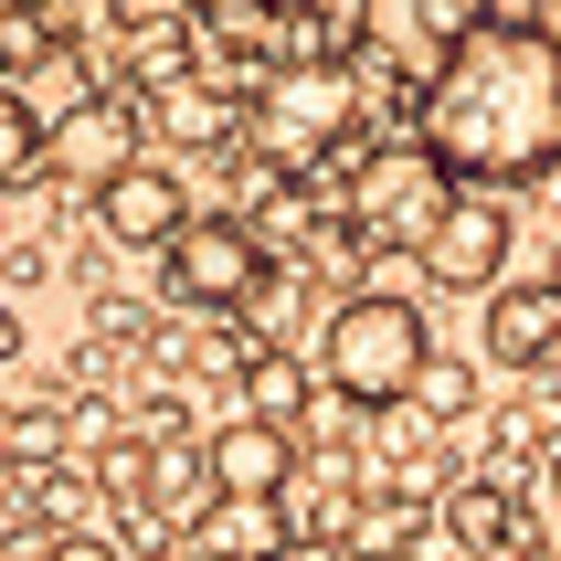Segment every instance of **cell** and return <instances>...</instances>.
I'll return each instance as SVG.
<instances>
[{
    "instance_id": "cell-29",
    "label": "cell",
    "mask_w": 561,
    "mask_h": 561,
    "mask_svg": "<svg viewBox=\"0 0 561 561\" xmlns=\"http://www.w3.org/2000/svg\"><path fill=\"white\" fill-rule=\"evenodd\" d=\"M392 561H403V551H392Z\"/></svg>"
},
{
    "instance_id": "cell-1",
    "label": "cell",
    "mask_w": 561,
    "mask_h": 561,
    "mask_svg": "<svg viewBox=\"0 0 561 561\" xmlns=\"http://www.w3.org/2000/svg\"><path fill=\"white\" fill-rule=\"evenodd\" d=\"M413 149L445 181L508 191L561 170V32L551 22H477L413 95Z\"/></svg>"
},
{
    "instance_id": "cell-26",
    "label": "cell",
    "mask_w": 561,
    "mask_h": 561,
    "mask_svg": "<svg viewBox=\"0 0 561 561\" xmlns=\"http://www.w3.org/2000/svg\"><path fill=\"white\" fill-rule=\"evenodd\" d=\"M0 360H11V308H0Z\"/></svg>"
},
{
    "instance_id": "cell-20",
    "label": "cell",
    "mask_w": 561,
    "mask_h": 561,
    "mask_svg": "<svg viewBox=\"0 0 561 561\" xmlns=\"http://www.w3.org/2000/svg\"><path fill=\"white\" fill-rule=\"evenodd\" d=\"M95 477H106V488H117L127 508H159V445H106V456H95Z\"/></svg>"
},
{
    "instance_id": "cell-23",
    "label": "cell",
    "mask_w": 561,
    "mask_h": 561,
    "mask_svg": "<svg viewBox=\"0 0 561 561\" xmlns=\"http://www.w3.org/2000/svg\"><path fill=\"white\" fill-rule=\"evenodd\" d=\"M32 561H117V540H95V530H54Z\"/></svg>"
},
{
    "instance_id": "cell-8",
    "label": "cell",
    "mask_w": 561,
    "mask_h": 561,
    "mask_svg": "<svg viewBox=\"0 0 561 561\" xmlns=\"http://www.w3.org/2000/svg\"><path fill=\"white\" fill-rule=\"evenodd\" d=\"M202 488H213V499H286V488H297V424L222 413L213 435H202Z\"/></svg>"
},
{
    "instance_id": "cell-28",
    "label": "cell",
    "mask_w": 561,
    "mask_h": 561,
    "mask_svg": "<svg viewBox=\"0 0 561 561\" xmlns=\"http://www.w3.org/2000/svg\"><path fill=\"white\" fill-rule=\"evenodd\" d=\"M0 11H11V0H0Z\"/></svg>"
},
{
    "instance_id": "cell-19",
    "label": "cell",
    "mask_w": 561,
    "mask_h": 561,
    "mask_svg": "<svg viewBox=\"0 0 561 561\" xmlns=\"http://www.w3.org/2000/svg\"><path fill=\"white\" fill-rule=\"evenodd\" d=\"M403 403H424L435 424H467V413H477V371H467V360H424Z\"/></svg>"
},
{
    "instance_id": "cell-3",
    "label": "cell",
    "mask_w": 561,
    "mask_h": 561,
    "mask_svg": "<svg viewBox=\"0 0 561 561\" xmlns=\"http://www.w3.org/2000/svg\"><path fill=\"white\" fill-rule=\"evenodd\" d=\"M435 360V318L413 308V297H392V286H360V297H340L329 308V329H318V360L308 371L340 392V403L381 413V403H403L413 371Z\"/></svg>"
},
{
    "instance_id": "cell-7",
    "label": "cell",
    "mask_w": 561,
    "mask_h": 561,
    "mask_svg": "<svg viewBox=\"0 0 561 561\" xmlns=\"http://www.w3.org/2000/svg\"><path fill=\"white\" fill-rule=\"evenodd\" d=\"M138 159V95H75L54 127H43V170L64 191H95Z\"/></svg>"
},
{
    "instance_id": "cell-16",
    "label": "cell",
    "mask_w": 561,
    "mask_h": 561,
    "mask_svg": "<svg viewBox=\"0 0 561 561\" xmlns=\"http://www.w3.org/2000/svg\"><path fill=\"white\" fill-rule=\"evenodd\" d=\"M191 43H202V32H191L181 11H159V22H127V85L149 95V85H170V75H191Z\"/></svg>"
},
{
    "instance_id": "cell-10",
    "label": "cell",
    "mask_w": 561,
    "mask_h": 561,
    "mask_svg": "<svg viewBox=\"0 0 561 561\" xmlns=\"http://www.w3.org/2000/svg\"><path fill=\"white\" fill-rule=\"evenodd\" d=\"M456 32L435 22V0H350V64L371 75H435Z\"/></svg>"
},
{
    "instance_id": "cell-24",
    "label": "cell",
    "mask_w": 561,
    "mask_h": 561,
    "mask_svg": "<svg viewBox=\"0 0 561 561\" xmlns=\"http://www.w3.org/2000/svg\"><path fill=\"white\" fill-rule=\"evenodd\" d=\"M159 11H181V0H117V22H159Z\"/></svg>"
},
{
    "instance_id": "cell-5",
    "label": "cell",
    "mask_w": 561,
    "mask_h": 561,
    "mask_svg": "<svg viewBox=\"0 0 561 561\" xmlns=\"http://www.w3.org/2000/svg\"><path fill=\"white\" fill-rule=\"evenodd\" d=\"M159 265H170V297H181V308H213V318L254 308L265 276H276V254L254 244L244 213H181V233L159 244Z\"/></svg>"
},
{
    "instance_id": "cell-4",
    "label": "cell",
    "mask_w": 561,
    "mask_h": 561,
    "mask_svg": "<svg viewBox=\"0 0 561 561\" xmlns=\"http://www.w3.org/2000/svg\"><path fill=\"white\" fill-rule=\"evenodd\" d=\"M445 170L413 138H381V149H360L350 159V202H340V222L360 233V254H403V244H424V222H435V202H445Z\"/></svg>"
},
{
    "instance_id": "cell-14",
    "label": "cell",
    "mask_w": 561,
    "mask_h": 561,
    "mask_svg": "<svg viewBox=\"0 0 561 561\" xmlns=\"http://www.w3.org/2000/svg\"><path fill=\"white\" fill-rule=\"evenodd\" d=\"M445 530H456V551H530V508H519V488L508 477H456L445 488Z\"/></svg>"
},
{
    "instance_id": "cell-12",
    "label": "cell",
    "mask_w": 561,
    "mask_h": 561,
    "mask_svg": "<svg viewBox=\"0 0 561 561\" xmlns=\"http://www.w3.org/2000/svg\"><path fill=\"white\" fill-rule=\"evenodd\" d=\"M297 519L286 499H202L191 508V561H286Z\"/></svg>"
},
{
    "instance_id": "cell-15",
    "label": "cell",
    "mask_w": 561,
    "mask_h": 561,
    "mask_svg": "<svg viewBox=\"0 0 561 561\" xmlns=\"http://www.w3.org/2000/svg\"><path fill=\"white\" fill-rule=\"evenodd\" d=\"M233 381H244V413H265V424H297V413L318 403V371L297 360V350H254Z\"/></svg>"
},
{
    "instance_id": "cell-6",
    "label": "cell",
    "mask_w": 561,
    "mask_h": 561,
    "mask_svg": "<svg viewBox=\"0 0 561 561\" xmlns=\"http://www.w3.org/2000/svg\"><path fill=\"white\" fill-rule=\"evenodd\" d=\"M508 244H519V233H508V202L499 191H477V181H456L435 202V222H424V276L435 286H456V297H488V286L508 276Z\"/></svg>"
},
{
    "instance_id": "cell-27",
    "label": "cell",
    "mask_w": 561,
    "mask_h": 561,
    "mask_svg": "<svg viewBox=\"0 0 561 561\" xmlns=\"http://www.w3.org/2000/svg\"><path fill=\"white\" fill-rule=\"evenodd\" d=\"M551 286H561V265H551Z\"/></svg>"
},
{
    "instance_id": "cell-17",
    "label": "cell",
    "mask_w": 561,
    "mask_h": 561,
    "mask_svg": "<svg viewBox=\"0 0 561 561\" xmlns=\"http://www.w3.org/2000/svg\"><path fill=\"white\" fill-rule=\"evenodd\" d=\"M43 181V106L22 85H0V191H32Z\"/></svg>"
},
{
    "instance_id": "cell-13",
    "label": "cell",
    "mask_w": 561,
    "mask_h": 561,
    "mask_svg": "<svg viewBox=\"0 0 561 561\" xmlns=\"http://www.w3.org/2000/svg\"><path fill=\"white\" fill-rule=\"evenodd\" d=\"M159 117V138H181V149H233V127H244V95L213 85V75H170V85L138 95Z\"/></svg>"
},
{
    "instance_id": "cell-11",
    "label": "cell",
    "mask_w": 561,
    "mask_h": 561,
    "mask_svg": "<svg viewBox=\"0 0 561 561\" xmlns=\"http://www.w3.org/2000/svg\"><path fill=\"white\" fill-rule=\"evenodd\" d=\"M477 350L499 360V371H540L561 350V286L540 276V286H488V318H477Z\"/></svg>"
},
{
    "instance_id": "cell-9",
    "label": "cell",
    "mask_w": 561,
    "mask_h": 561,
    "mask_svg": "<svg viewBox=\"0 0 561 561\" xmlns=\"http://www.w3.org/2000/svg\"><path fill=\"white\" fill-rule=\"evenodd\" d=\"M181 213H191V191H181V170L170 159H127L117 181H95V222H106V244H127V254H159L170 233H181Z\"/></svg>"
},
{
    "instance_id": "cell-22",
    "label": "cell",
    "mask_w": 561,
    "mask_h": 561,
    "mask_svg": "<svg viewBox=\"0 0 561 561\" xmlns=\"http://www.w3.org/2000/svg\"><path fill=\"white\" fill-rule=\"evenodd\" d=\"M138 445H181V392H138Z\"/></svg>"
},
{
    "instance_id": "cell-21",
    "label": "cell",
    "mask_w": 561,
    "mask_h": 561,
    "mask_svg": "<svg viewBox=\"0 0 561 561\" xmlns=\"http://www.w3.org/2000/svg\"><path fill=\"white\" fill-rule=\"evenodd\" d=\"M159 340V318L138 308V297H106V308H95V350H149Z\"/></svg>"
},
{
    "instance_id": "cell-18",
    "label": "cell",
    "mask_w": 561,
    "mask_h": 561,
    "mask_svg": "<svg viewBox=\"0 0 561 561\" xmlns=\"http://www.w3.org/2000/svg\"><path fill=\"white\" fill-rule=\"evenodd\" d=\"M64 435H75L64 403H11V413H0V456H11V467H54Z\"/></svg>"
},
{
    "instance_id": "cell-2",
    "label": "cell",
    "mask_w": 561,
    "mask_h": 561,
    "mask_svg": "<svg viewBox=\"0 0 561 561\" xmlns=\"http://www.w3.org/2000/svg\"><path fill=\"white\" fill-rule=\"evenodd\" d=\"M350 106H360V85H350V64H265L244 85V138L265 170H286V181H329V159H360V127H350Z\"/></svg>"
},
{
    "instance_id": "cell-25",
    "label": "cell",
    "mask_w": 561,
    "mask_h": 561,
    "mask_svg": "<svg viewBox=\"0 0 561 561\" xmlns=\"http://www.w3.org/2000/svg\"><path fill=\"white\" fill-rule=\"evenodd\" d=\"M202 11H286V0H202Z\"/></svg>"
}]
</instances>
